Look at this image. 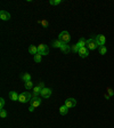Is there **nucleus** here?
<instances>
[{"instance_id":"dca6fc26","label":"nucleus","mask_w":114,"mask_h":128,"mask_svg":"<svg viewBox=\"0 0 114 128\" xmlns=\"http://www.w3.org/2000/svg\"><path fill=\"white\" fill-rule=\"evenodd\" d=\"M21 78H22V80L24 81V83H26V81H31V74L26 73V72H25V73H23Z\"/></svg>"},{"instance_id":"0eeeda50","label":"nucleus","mask_w":114,"mask_h":128,"mask_svg":"<svg viewBox=\"0 0 114 128\" xmlns=\"http://www.w3.org/2000/svg\"><path fill=\"white\" fill-rule=\"evenodd\" d=\"M42 102V97H38V96H33L31 100V106L33 108H38V106L41 104Z\"/></svg>"},{"instance_id":"20e7f679","label":"nucleus","mask_w":114,"mask_h":128,"mask_svg":"<svg viewBox=\"0 0 114 128\" xmlns=\"http://www.w3.org/2000/svg\"><path fill=\"white\" fill-rule=\"evenodd\" d=\"M38 53H39L40 55H42V56L48 55V53H49L48 46L45 45V43H40V45L38 46Z\"/></svg>"},{"instance_id":"6ab92c4d","label":"nucleus","mask_w":114,"mask_h":128,"mask_svg":"<svg viewBox=\"0 0 114 128\" xmlns=\"http://www.w3.org/2000/svg\"><path fill=\"white\" fill-rule=\"evenodd\" d=\"M24 87H25V89H33V83L32 81H26V83H24Z\"/></svg>"},{"instance_id":"7ed1b4c3","label":"nucleus","mask_w":114,"mask_h":128,"mask_svg":"<svg viewBox=\"0 0 114 128\" xmlns=\"http://www.w3.org/2000/svg\"><path fill=\"white\" fill-rule=\"evenodd\" d=\"M58 39L62 41L63 43H67L70 40H71V37H70V33L67 31H62L58 36Z\"/></svg>"},{"instance_id":"a878e982","label":"nucleus","mask_w":114,"mask_h":128,"mask_svg":"<svg viewBox=\"0 0 114 128\" xmlns=\"http://www.w3.org/2000/svg\"><path fill=\"white\" fill-rule=\"evenodd\" d=\"M107 91H108V96H112V95L114 94V93H113V89H112V88H107Z\"/></svg>"},{"instance_id":"ddd939ff","label":"nucleus","mask_w":114,"mask_h":128,"mask_svg":"<svg viewBox=\"0 0 114 128\" xmlns=\"http://www.w3.org/2000/svg\"><path fill=\"white\" fill-rule=\"evenodd\" d=\"M28 53H30V54L31 55H35V54H38V47L37 46H30V47H28Z\"/></svg>"},{"instance_id":"f03ea898","label":"nucleus","mask_w":114,"mask_h":128,"mask_svg":"<svg viewBox=\"0 0 114 128\" xmlns=\"http://www.w3.org/2000/svg\"><path fill=\"white\" fill-rule=\"evenodd\" d=\"M86 47H87L89 50H94V49H96L97 47H98V45L96 43L95 38H90V39L86 40Z\"/></svg>"},{"instance_id":"393cba45","label":"nucleus","mask_w":114,"mask_h":128,"mask_svg":"<svg viewBox=\"0 0 114 128\" xmlns=\"http://www.w3.org/2000/svg\"><path fill=\"white\" fill-rule=\"evenodd\" d=\"M3 106H5V98H0V108L1 109H3Z\"/></svg>"},{"instance_id":"39448f33","label":"nucleus","mask_w":114,"mask_h":128,"mask_svg":"<svg viewBox=\"0 0 114 128\" xmlns=\"http://www.w3.org/2000/svg\"><path fill=\"white\" fill-rule=\"evenodd\" d=\"M95 40H96V43L98 46H104L105 45V43H106V38H105V36H103V34H98V36H96L95 37Z\"/></svg>"},{"instance_id":"cd10ccee","label":"nucleus","mask_w":114,"mask_h":128,"mask_svg":"<svg viewBox=\"0 0 114 128\" xmlns=\"http://www.w3.org/2000/svg\"><path fill=\"white\" fill-rule=\"evenodd\" d=\"M34 109H35V108H33V106L30 105V108H28V111H30V112H33V111H34Z\"/></svg>"},{"instance_id":"412c9836","label":"nucleus","mask_w":114,"mask_h":128,"mask_svg":"<svg viewBox=\"0 0 114 128\" xmlns=\"http://www.w3.org/2000/svg\"><path fill=\"white\" fill-rule=\"evenodd\" d=\"M99 53H100V55H105L106 53H107V48H106L105 46H102V47H99Z\"/></svg>"},{"instance_id":"bb28decb","label":"nucleus","mask_w":114,"mask_h":128,"mask_svg":"<svg viewBox=\"0 0 114 128\" xmlns=\"http://www.w3.org/2000/svg\"><path fill=\"white\" fill-rule=\"evenodd\" d=\"M38 86H39L41 89H43V88H45V83H42V81H41V83L38 84Z\"/></svg>"},{"instance_id":"423d86ee","label":"nucleus","mask_w":114,"mask_h":128,"mask_svg":"<svg viewBox=\"0 0 114 128\" xmlns=\"http://www.w3.org/2000/svg\"><path fill=\"white\" fill-rule=\"evenodd\" d=\"M51 93H53V90H51L50 88H47V87H45L43 89H41V93H40V95H41V97H42V98H49V97L51 96Z\"/></svg>"},{"instance_id":"5701e85b","label":"nucleus","mask_w":114,"mask_h":128,"mask_svg":"<svg viewBox=\"0 0 114 128\" xmlns=\"http://www.w3.org/2000/svg\"><path fill=\"white\" fill-rule=\"evenodd\" d=\"M71 51H73V53H79V47H78V45H72Z\"/></svg>"},{"instance_id":"f3484780","label":"nucleus","mask_w":114,"mask_h":128,"mask_svg":"<svg viewBox=\"0 0 114 128\" xmlns=\"http://www.w3.org/2000/svg\"><path fill=\"white\" fill-rule=\"evenodd\" d=\"M78 47L79 48H82V47H86V39L85 38H80V40L78 41Z\"/></svg>"},{"instance_id":"1a4fd4ad","label":"nucleus","mask_w":114,"mask_h":128,"mask_svg":"<svg viewBox=\"0 0 114 128\" xmlns=\"http://www.w3.org/2000/svg\"><path fill=\"white\" fill-rule=\"evenodd\" d=\"M78 54H79L81 57H83V58H85V57H87V56L89 55V49L87 48V47H82V48H79V53H78Z\"/></svg>"},{"instance_id":"4468645a","label":"nucleus","mask_w":114,"mask_h":128,"mask_svg":"<svg viewBox=\"0 0 114 128\" xmlns=\"http://www.w3.org/2000/svg\"><path fill=\"white\" fill-rule=\"evenodd\" d=\"M51 45H53V47H54V48H60V47H62V45H63V43L60 41L59 39H57V40H54V41L51 43Z\"/></svg>"},{"instance_id":"f8f14e48","label":"nucleus","mask_w":114,"mask_h":128,"mask_svg":"<svg viewBox=\"0 0 114 128\" xmlns=\"http://www.w3.org/2000/svg\"><path fill=\"white\" fill-rule=\"evenodd\" d=\"M8 96H9V98H10L11 101H18V97H20V95L17 94L16 91H9Z\"/></svg>"},{"instance_id":"aec40b11","label":"nucleus","mask_w":114,"mask_h":128,"mask_svg":"<svg viewBox=\"0 0 114 128\" xmlns=\"http://www.w3.org/2000/svg\"><path fill=\"white\" fill-rule=\"evenodd\" d=\"M33 58H34V62L40 63V62H41V60H42V55H40L39 53H38V54H35L33 56Z\"/></svg>"},{"instance_id":"4be33fe9","label":"nucleus","mask_w":114,"mask_h":128,"mask_svg":"<svg viewBox=\"0 0 114 128\" xmlns=\"http://www.w3.org/2000/svg\"><path fill=\"white\" fill-rule=\"evenodd\" d=\"M49 3L53 6H57V5H59V3H62V0H50Z\"/></svg>"},{"instance_id":"2eb2a0df","label":"nucleus","mask_w":114,"mask_h":128,"mask_svg":"<svg viewBox=\"0 0 114 128\" xmlns=\"http://www.w3.org/2000/svg\"><path fill=\"white\" fill-rule=\"evenodd\" d=\"M67 112H68V108L65 105V104H64V105H62L59 108V113L62 114V116H65V114H67Z\"/></svg>"},{"instance_id":"9d476101","label":"nucleus","mask_w":114,"mask_h":128,"mask_svg":"<svg viewBox=\"0 0 114 128\" xmlns=\"http://www.w3.org/2000/svg\"><path fill=\"white\" fill-rule=\"evenodd\" d=\"M0 18L2 21H8V20H10V14L6 10H1L0 11Z\"/></svg>"},{"instance_id":"a211bd4d","label":"nucleus","mask_w":114,"mask_h":128,"mask_svg":"<svg viewBox=\"0 0 114 128\" xmlns=\"http://www.w3.org/2000/svg\"><path fill=\"white\" fill-rule=\"evenodd\" d=\"M40 93H41V88H40L39 86H34L33 87V96H38V95H40Z\"/></svg>"},{"instance_id":"9b49d317","label":"nucleus","mask_w":114,"mask_h":128,"mask_svg":"<svg viewBox=\"0 0 114 128\" xmlns=\"http://www.w3.org/2000/svg\"><path fill=\"white\" fill-rule=\"evenodd\" d=\"M60 50L63 53H65V54H68L70 51H71V46H68L67 43H63L62 47H60Z\"/></svg>"},{"instance_id":"f257e3e1","label":"nucleus","mask_w":114,"mask_h":128,"mask_svg":"<svg viewBox=\"0 0 114 128\" xmlns=\"http://www.w3.org/2000/svg\"><path fill=\"white\" fill-rule=\"evenodd\" d=\"M31 100H32V95L28 91H24V93L20 94V97H18V102H21V103L31 102Z\"/></svg>"},{"instance_id":"b1692460","label":"nucleus","mask_w":114,"mask_h":128,"mask_svg":"<svg viewBox=\"0 0 114 128\" xmlns=\"http://www.w3.org/2000/svg\"><path fill=\"white\" fill-rule=\"evenodd\" d=\"M0 117H1V118H6V117H7V112H6V110H3V109H1V110H0Z\"/></svg>"},{"instance_id":"6e6552de","label":"nucleus","mask_w":114,"mask_h":128,"mask_svg":"<svg viewBox=\"0 0 114 128\" xmlns=\"http://www.w3.org/2000/svg\"><path fill=\"white\" fill-rule=\"evenodd\" d=\"M64 104H65L68 109H71V108H74V106L77 105V101H75V98H67V100H65V103H64Z\"/></svg>"}]
</instances>
